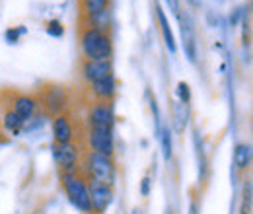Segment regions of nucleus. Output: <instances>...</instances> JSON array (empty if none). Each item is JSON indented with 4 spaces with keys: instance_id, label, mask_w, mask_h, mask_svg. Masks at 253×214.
Instances as JSON below:
<instances>
[{
    "instance_id": "obj_17",
    "label": "nucleus",
    "mask_w": 253,
    "mask_h": 214,
    "mask_svg": "<svg viewBox=\"0 0 253 214\" xmlns=\"http://www.w3.org/2000/svg\"><path fill=\"white\" fill-rule=\"evenodd\" d=\"M2 125H4V128L6 130H10V132H20V128L24 127V121L18 117V113L14 111V109H8V111H4V115H2Z\"/></svg>"
},
{
    "instance_id": "obj_8",
    "label": "nucleus",
    "mask_w": 253,
    "mask_h": 214,
    "mask_svg": "<svg viewBox=\"0 0 253 214\" xmlns=\"http://www.w3.org/2000/svg\"><path fill=\"white\" fill-rule=\"evenodd\" d=\"M88 142H90V148L92 152L103 154V156H113V130L109 128H90V134H88Z\"/></svg>"
},
{
    "instance_id": "obj_16",
    "label": "nucleus",
    "mask_w": 253,
    "mask_h": 214,
    "mask_svg": "<svg viewBox=\"0 0 253 214\" xmlns=\"http://www.w3.org/2000/svg\"><path fill=\"white\" fill-rule=\"evenodd\" d=\"M252 158L253 150L250 144H244V142L236 144V148H234V166L238 170H248L250 164H252Z\"/></svg>"
},
{
    "instance_id": "obj_15",
    "label": "nucleus",
    "mask_w": 253,
    "mask_h": 214,
    "mask_svg": "<svg viewBox=\"0 0 253 214\" xmlns=\"http://www.w3.org/2000/svg\"><path fill=\"white\" fill-rule=\"evenodd\" d=\"M156 16H158V24H160V31L164 35V41H166V47L169 53H175L177 51V45H175V39H173V33H171V28H169V22L164 14V10L156 6Z\"/></svg>"
},
{
    "instance_id": "obj_7",
    "label": "nucleus",
    "mask_w": 253,
    "mask_h": 214,
    "mask_svg": "<svg viewBox=\"0 0 253 214\" xmlns=\"http://www.w3.org/2000/svg\"><path fill=\"white\" fill-rule=\"evenodd\" d=\"M53 158L63 173H74L76 164H78V148L70 144H53Z\"/></svg>"
},
{
    "instance_id": "obj_20",
    "label": "nucleus",
    "mask_w": 253,
    "mask_h": 214,
    "mask_svg": "<svg viewBox=\"0 0 253 214\" xmlns=\"http://www.w3.org/2000/svg\"><path fill=\"white\" fill-rule=\"evenodd\" d=\"M195 148H197V158H199V175H201V179H205V175H207V156H205L201 138H199L197 132H195Z\"/></svg>"
},
{
    "instance_id": "obj_3",
    "label": "nucleus",
    "mask_w": 253,
    "mask_h": 214,
    "mask_svg": "<svg viewBox=\"0 0 253 214\" xmlns=\"http://www.w3.org/2000/svg\"><path fill=\"white\" fill-rule=\"evenodd\" d=\"M88 173H90V179H94V181L105 185L115 183V164L109 156L90 152V156H88Z\"/></svg>"
},
{
    "instance_id": "obj_31",
    "label": "nucleus",
    "mask_w": 253,
    "mask_h": 214,
    "mask_svg": "<svg viewBox=\"0 0 253 214\" xmlns=\"http://www.w3.org/2000/svg\"><path fill=\"white\" fill-rule=\"evenodd\" d=\"M164 214H175V213H173V209H169V207H168V209H166V213H164Z\"/></svg>"
},
{
    "instance_id": "obj_2",
    "label": "nucleus",
    "mask_w": 253,
    "mask_h": 214,
    "mask_svg": "<svg viewBox=\"0 0 253 214\" xmlns=\"http://www.w3.org/2000/svg\"><path fill=\"white\" fill-rule=\"evenodd\" d=\"M63 179L64 193L68 197V201L84 214L92 213V201H90V191H88V183L76 175V173H63L61 175Z\"/></svg>"
},
{
    "instance_id": "obj_18",
    "label": "nucleus",
    "mask_w": 253,
    "mask_h": 214,
    "mask_svg": "<svg viewBox=\"0 0 253 214\" xmlns=\"http://www.w3.org/2000/svg\"><path fill=\"white\" fill-rule=\"evenodd\" d=\"M160 144H162V156L168 162L171 158V132L169 127H160Z\"/></svg>"
},
{
    "instance_id": "obj_30",
    "label": "nucleus",
    "mask_w": 253,
    "mask_h": 214,
    "mask_svg": "<svg viewBox=\"0 0 253 214\" xmlns=\"http://www.w3.org/2000/svg\"><path fill=\"white\" fill-rule=\"evenodd\" d=\"M191 6H199V0H187Z\"/></svg>"
},
{
    "instance_id": "obj_23",
    "label": "nucleus",
    "mask_w": 253,
    "mask_h": 214,
    "mask_svg": "<svg viewBox=\"0 0 253 214\" xmlns=\"http://www.w3.org/2000/svg\"><path fill=\"white\" fill-rule=\"evenodd\" d=\"M47 31H49V35H53V37H61L64 33V28L59 20H51V22L47 24Z\"/></svg>"
},
{
    "instance_id": "obj_12",
    "label": "nucleus",
    "mask_w": 253,
    "mask_h": 214,
    "mask_svg": "<svg viewBox=\"0 0 253 214\" xmlns=\"http://www.w3.org/2000/svg\"><path fill=\"white\" fill-rule=\"evenodd\" d=\"M53 136L57 144H70L74 138V127L66 115H57L53 119Z\"/></svg>"
},
{
    "instance_id": "obj_5",
    "label": "nucleus",
    "mask_w": 253,
    "mask_h": 214,
    "mask_svg": "<svg viewBox=\"0 0 253 214\" xmlns=\"http://www.w3.org/2000/svg\"><path fill=\"white\" fill-rule=\"evenodd\" d=\"M88 191H90V201H92V213L103 214L107 211V207L113 201V189L111 185L99 183L90 179L88 181Z\"/></svg>"
},
{
    "instance_id": "obj_13",
    "label": "nucleus",
    "mask_w": 253,
    "mask_h": 214,
    "mask_svg": "<svg viewBox=\"0 0 253 214\" xmlns=\"http://www.w3.org/2000/svg\"><path fill=\"white\" fill-rule=\"evenodd\" d=\"M117 92V82L115 76H107L103 80H97L92 84V93L95 95L97 101H111Z\"/></svg>"
},
{
    "instance_id": "obj_11",
    "label": "nucleus",
    "mask_w": 253,
    "mask_h": 214,
    "mask_svg": "<svg viewBox=\"0 0 253 214\" xmlns=\"http://www.w3.org/2000/svg\"><path fill=\"white\" fill-rule=\"evenodd\" d=\"M12 109L18 113V117L22 121H30L35 111H37V99L32 97V95H26V93H20L12 99Z\"/></svg>"
},
{
    "instance_id": "obj_27",
    "label": "nucleus",
    "mask_w": 253,
    "mask_h": 214,
    "mask_svg": "<svg viewBox=\"0 0 253 214\" xmlns=\"http://www.w3.org/2000/svg\"><path fill=\"white\" fill-rule=\"evenodd\" d=\"M166 2H168V6L171 8V12L177 16V14H179V10H181V6H179V0H166Z\"/></svg>"
},
{
    "instance_id": "obj_26",
    "label": "nucleus",
    "mask_w": 253,
    "mask_h": 214,
    "mask_svg": "<svg viewBox=\"0 0 253 214\" xmlns=\"http://www.w3.org/2000/svg\"><path fill=\"white\" fill-rule=\"evenodd\" d=\"M150 187H152L150 177H148V175L142 177V181H140V195H142V197H148V195H150Z\"/></svg>"
},
{
    "instance_id": "obj_21",
    "label": "nucleus",
    "mask_w": 253,
    "mask_h": 214,
    "mask_svg": "<svg viewBox=\"0 0 253 214\" xmlns=\"http://www.w3.org/2000/svg\"><path fill=\"white\" fill-rule=\"evenodd\" d=\"M240 214H252V185L246 183L240 203Z\"/></svg>"
},
{
    "instance_id": "obj_28",
    "label": "nucleus",
    "mask_w": 253,
    "mask_h": 214,
    "mask_svg": "<svg viewBox=\"0 0 253 214\" xmlns=\"http://www.w3.org/2000/svg\"><path fill=\"white\" fill-rule=\"evenodd\" d=\"M189 214H199V203H197V199H191Z\"/></svg>"
},
{
    "instance_id": "obj_19",
    "label": "nucleus",
    "mask_w": 253,
    "mask_h": 214,
    "mask_svg": "<svg viewBox=\"0 0 253 214\" xmlns=\"http://www.w3.org/2000/svg\"><path fill=\"white\" fill-rule=\"evenodd\" d=\"M82 2H84V12L88 18L107 10V6H109V0H82Z\"/></svg>"
},
{
    "instance_id": "obj_22",
    "label": "nucleus",
    "mask_w": 253,
    "mask_h": 214,
    "mask_svg": "<svg viewBox=\"0 0 253 214\" xmlns=\"http://www.w3.org/2000/svg\"><path fill=\"white\" fill-rule=\"evenodd\" d=\"M175 92H177V99H179L181 103H189L191 101V90H189V84H187V82H179Z\"/></svg>"
},
{
    "instance_id": "obj_6",
    "label": "nucleus",
    "mask_w": 253,
    "mask_h": 214,
    "mask_svg": "<svg viewBox=\"0 0 253 214\" xmlns=\"http://www.w3.org/2000/svg\"><path fill=\"white\" fill-rule=\"evenodd\" d=\"M179 26H181V39H183V51L187 55V59L191 62L197 61V33H195V26L193 20L185 10H179L177 14Z\"/></svg>"
},
{
    "instance_id": "obj_24",
    "label": "nucleus",
    "mask_w": 253,
    "mask_h": 214,
    "mask_svg": "<svg viewBox=\"0 0 253 214\" xmlns=\"http://www.w3.org/2000/svg\"><path fill=\"white\" fill-rule=\"evenodd\" d=\"M24 33H26V28L20 26V28H14V30L6 31V39H8L10 43H16V41L20 39V35H24Z\"/></svg>"
},
{
    "instance_id": "obj_14",
    "label": "nucleus",
    "mask_w": 253,
    "mask_h": 214,
    "mask_svg": "<svg viewBox=\"0 0 253 214\" xmlns=\"http://www.w3.org/2000/svg\"><path fill=\"white\" fill-rule=\"evenodd\" d=\"M191 111H189V103H181L179 99L171 105V123H173V128L175 132H183L187 128V123H189Z\"/></svg>"
},
{
    "instance_id": "obj_10",
    "label": "nucleus",
    "mask_w": 253,
    "mask_h": 214,
    "mask_svg": "<svg viewBox=\"0 0 253 214\" xmlns=\"http://www.w3.org/2000/svg\"><path fill=\"white\" fill-rule=\"evenodd\" d=\"M82 74L84 78L94 84L97 80H103L107 76H113V64L111 61H86L82 62Z\"/></svg>"
},
{
    "instance_id": "obj_25",
    "label": "nucleus",
    "mask_w": 253,
    "mask_h": 214,
    "mask_svg": "<svg viewBox=\"0 0 253 214\" xmlns=\"http://www.w3.org/2000/svg\"><path fill=\"white\" fill-rule=\"evenodd\" d=\"M244 8H236L234 10V14H232V18H230V24H232V28H236L238 24H240V20H244Z\"/></svg>"
},
{
    "instance_id": "obj_1",
    "label": "nucleus",
    "mask_w": 253,
    "mask_h": 214,
    "mask_svg": "<svg viewBox=\"0 0 253 214\" xmlns=\"http://www.w3.org/2000/svg\"><path fill=\"white\" fill-rule=\"evenodd\" d=\"M80 49L86 61H111L113 43L107 31L86 28L80 35Z\"/></svg>"
},
{
    "instance_id": "obj_9",
    "label": "nucleus",
    "mask_w": 253,
    "mask_h": 214,
    "mask_svg": "<svg viewBox=\"0 0 253 214\" xmlns=\"http://www.w3.org/2000/svg\"><path fill=\"white\" fill-rule=\"evenodd\" d=\"M111 101H97L90 109V128H109L113 130L115 115L109 105Z\"/></svg>"
},
{
    "instance_id": "obj_4",
    "label": "nucleus",
    "mask_w": 253,
    "mask_h": 214,
    "mask_svg": "<svg viewBox=\"0 0 253 214\" xmlns=\"http://www.w3.org/2000/svg\"><path fill=\"white\" fill-rule=\"evenodd\" d=\"M41 105L45 107V113L51 117L63 115V111L68 105V93L63 86L49 84L41 90Z\"/></svg>"
},
{
    "instance_id": "obj_29",
    "label": "nucleus",
    "mask_w": 253,
    "mask_h": 214,
    "mask_svg": "<svg viewBox=\"0 0 253 214\" xmlns=\"http://www.w3.org/2000/svg\"><path fill=\"white\" fill-rule=\"evenodd\" d=\"M130 214H144V213H142L140 209H132V211H130Z\"/></svg>"
}]
</instances>
